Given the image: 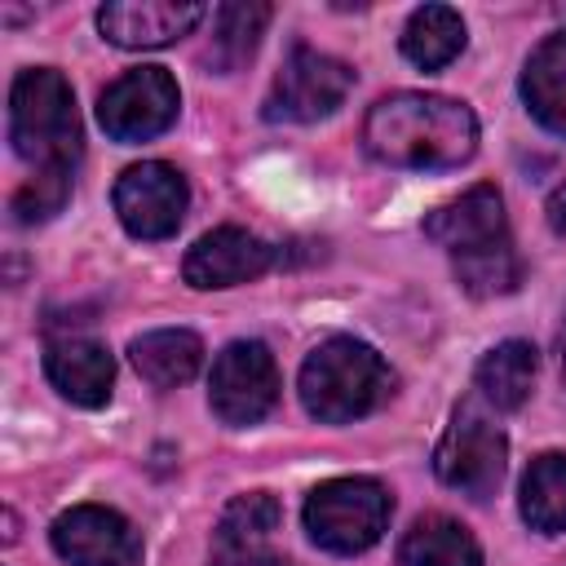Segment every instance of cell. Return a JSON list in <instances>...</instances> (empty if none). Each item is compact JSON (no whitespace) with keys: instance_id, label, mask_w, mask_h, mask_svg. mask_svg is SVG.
I'll return each mask as SVG.
<instances>
[{"instance_id":"13","label":"cell","mask_w":566,"mask_h":566,"mask_svg":"<svg viewBox=\"0 0 566 566\" xmlns=\"http://www.w3.org/2000/svg\"><path fill=\"white\" fill-rule=\"evenodd\" d=\"M195 0H111L97 9V31L115 49H164L203 22Z\"/></svg>"},{"instance_id":"6","label":"cell","mask_w":566,"mask_h":566,"mask_svg":"<svg viewBox=\"0 0 566 566\" xmlns=\"http://www.w3.org/2000/svg\"><path fill=\"white\" fill-rule=\"evenodd\" d=\"M509 464V442L504 429L482 411L478 398H464L433 451V473L451 491L469 500H491Z\"/></svg>"},{"instance_id":"3","label":"cell","mask_w":566,"mask_h":566,"mask_svg":"<svg viewBox=\"0 0 566 566\" xmlns=\"http://www.w3.org/2000/svg\"><path fill=\"white\" fill-rule=\"evenodd\" d=\"M296 389H301V402L314 420L349 424V420H363L389 402L394 371L367 340L332 336V340L310 349V358L301 363Z\"/></svg>"},{"instance_id":"7","label":"cell","mask_w":566,"mask_h":566,"mask_svg":"<svg viewBox=\"0 0 566 566\" xmlns=\"http://www.w3.org/2000/svg\"><path fill=\"white\" fill-rule=\"evenodd\" d=\"M208 402L217 411L221 424H256L274 411L279 402V367L274 354L261 340H230L217 363H212V380H208Z\"/></svg>"},{"instance_id":"20","label":"cell","mask_w":566,"mask_h":566,"mask_svg":"<svg viewBox=\"0 0 566 566\" xmlns=\"http://www.w3.org/2000/svg\"><path fill=\"white\" fill-rule=\"evenodd\" d=\"M522 517L539 535L566 531V455L562 451H544L531 460L522 478Z\"/></svg>"},{"instance_id":"1","label":"cell","mask_w":566,"mask_h":566,"mask_svg":"<svg viewBox=\"0 0 566 566\" xmlns=\"http://www.w3.org/2000/svg\"><path fill=\"white\" fill-rule=\"evenodd\" d=\"M363 146L385 168L442 172L478 150V119L464 102L442 93H389L363 119Z\"/></svg>"},{"instance_id":"18","label":"cell","mask_w":566,"mask_h":566,"mask_svg":"<svg viewBox=\"0 0 566 566\" xmlns=\"http://www.w3.org/2000/svg\"><path fill=\"white\" fill-rule=\"evenodd\" d=\"M535 371H539V358L531 340H500L495 349L482 354L473 385H478V398L491 402L495 411H517L531 398Z\"/></svg>"},{"instance_id":"21","label":"cell","mask_w":566,"mask_h":566,"mask_svg":"<svg viewBox=\"0 0 566 566\" xmlns=\"http://www.w3.org/2000/svg\"><path fill=\"white\" fill-rule=\"evenodd\" d=\"M265 22H270V4H256V0L221 4L217 22H212V40H208V62L217 71H239L256 53V44L265 35Z\"/></svg>"},{"instance_id":"26","label":"cell","mask_w":566,"mask_h":566,"mask_svg":"<svg viewBox=\"0 0 566 566\" xmlns=\"http://www.w3.org/2000/svg\"><path fill=\"white\" fill-rule=\"evenodd\" d=\"M562 376H566V349H562Z\"/></svg>"},{"instance_id":"25","label":"cell","mask_w":566,"mask_h":566,"mask_svg":"<svg viewBox=\"0 0 566 566\" xmlns=\"http://www.w3.org/2000/svg\"><path fill=\"white\" fill-rule=\"evenodd\" d=\"M548 226H553L557 234H566V186H557L553 199H548Z\"/></svg>"},{"instance_id":"11","label":"cell","mask_w":566,"mask_h":566,"mask_svg":"<svg viewBox=\"0 0 566 566\" xmlns=\"http://www.w3.org/2000/svg\"><path fill=\"white\" fill-rule=\"evenodd\" d=\"M53 553L66 566H137L142 535L137 526L106 504H75L49 526Z\"/></svg>"},{"instance_id":"15","label":"cell","mask_w":566,"mask_h":566,"mask_svg":"<svg viewBox=\"0 0 566 566\" xmlns=\"http://www.w3.org/2000/svg\"><path fill=\"white\" fill-rule=\"evenodd\" d=\"M526 111L557 137H566V31L544 35L522 66Z\"/></svg>"},{"instance_id":"16","label":"cell","mask_w":566,"mask_h":566,"mask_svg":"<svg viewBox=\"0 0 566 566\" xmlns=\"http://www.w3.org/2000/svg\"><path fill=\"white\" fill-rule=\"evenodd\" d=\"M402 566H482V544L473 531L447 513H424L398 544Z\"/></svg>"},{"instance_id":"4","label":"cell","mask_w":566,"mask_h":566,"mask_svg":"<svg viewBox=\"0 0 566 566\" xmlns=\"http://www.w3.org/2000/svg\"><path fill=\"white\" fill-rule=\"evenodd\" d=\"M9 142L35 172H71L80 164V115L62 71L31 66L9 88Z\"/></svg>"},{"instance_id":"19","label":"cell","mask_w":566,"mask_h":566,"mask_svg":"<svg viewBox=\"0 0 566 566\" xmlns=\"http://www.w3.org/2000/svg\"><path fill=\"white\" fill-rule=\"evenodd\" d=\"M464 49V18L451 4H420L402 27V57L420 71H442Z\"/></svg>"},{"instance_id":"24","label":"cell","mask_w":566,"mask_h":566,"mask_svg":"<svg viewBox=\"0 0 566 566\" xmlns=\"http://www.w3.org/2000/svg\"><path fill=\"white\" fill-rule=\"evenodd\" d=\"M212 566H292L287 557H274L265 548H217Z\"/></svg>"},{"instance_id":"2","label":"cell","mask_w":566,"mask_h":566,"mask_svg":"<svg viewBox=\"0 0 566 566\" xmlns=\"http://www.w3.org/2000/svg\"><path fill=\"white\" fill-rule=\"evenodd\" d=\"M424 234L451 256L455 283L469 296H509L522 283V261L495 186H469L460 199L433 208Z\"/></svg>"},{"instance_id":"8","label":"cell","mask_w":566,"mask_h":566,"mask_svg":"<svg viewBox=\"0 0 566 566\" xmlns=\"http://www.w3.org/2000/svg\"><path fill=\"white\" fill-rule=\"evenodd\" d=\"M354 88V71L340 57H327L310 44H292L283 57V71L274 75L265 115L270 119H292V124H314L327 119Z\"/></svg>"},{"instance_id":"10","label":"cell","mask_w":566,"mask_h":566,"mask_svg":"<svg viewBox=\"0 0 566 566\" xmlns=\"http://www.w3.org/2000/svg\"><path fill=\"white\" fill-rule=\"evenodd\" d=\"M186 177L164 159H142L115 181V212L133 239H168L186 217Z\"/></svg>"},{"instance_id":"23","label":"cell","mask_w":566,"mask_h":566,"mask_svg":"<svg viewBox=\"0 0 566 566\" xmlns=\"http://www.w3.org/2000/svg\"><path fill=\"white\" fill-rule=\"evenodd\" d=\"M71 172H35L31 181H22L18 190H13V217L22 221V226H31V221H49L53 212H62V203L71 199Z\"/></svg>"},{"instance_id":"5","label":"cell","mask_w":566,"mask_h":566,"mask_svg":"<svg viewBox=\"0 0 566 566\" xmlns=\"http://www.w3.org/2000/svg\"><path fill=\"white\" fill-rule=\"evenodd\" d=\"M394 500L376 478H332L305 500V531L327 553H363L389 526Z\"/></svg>"},{"instance_id":"22","label":"cell","mask_w":566,"mask_h":566,"mask_svg":"<svg viewBox=\"0 0 566 566\" xmlns=\"http://www.w3.org/2000/svg\"><path fill=\"white\" fill-rule=\"evenodd\" d=\"M279 526V500L270 491L234 495L217 522V548H261V539Z\"/></svg>"},{"instance_id":"14","label":"cell","mask_w":566,"mask_h":566,"mask_svg":"<svg viewBox=\"0 0 566 566\" xmlns=\"http://www.w3.org/2000/svg\"><path fill=\"white\" fill-rule=\"evenodd\" d=\"M44 376L49 385L75 402V407H106L115 385V358L102 340L88 336H62L44 349Z\"/></svg>"},{"instance_id":"12","label":"cell","mask_w":566,"mask_h":566,"mask_svg":"<svg viewBox=\"0 0 566 566\" xmlns=\"http://www.w3.org/2000/svg\"><path fill=\"white\" fill-rule=\"evenodd\" d=\"M274 248L239 226H217L208 234H199L181 261V279L199 292H212V287H239V283H252L261 279L270 265H274Z\"/></svg>"},{"instance_id":"9","label":"cell","mask_w":566,"mask_h":566,"mask_svg":"<svg viewBox=\"0 0 566 566\" xmlns=\"http://www.w3.org/2000/svg\"><path fill=\"white\" fill-rule=\"evenodd\" d=\"M177 106H181L177 80L164 66H137L102 88L97 119L115 142H150L177 119Z\"/></svg>"},{"instance_id":"17","label":"cell","mask_w":566,"mask_h":566,"mask_svg":"<svg viewBox=\"0 0 566 566\" xmlns=\"http://www.w3.org/2000/svg\"><path fill=\"white\" fill-rule=\"evenodd\" d=\"M133 354V367L142 380H150L155 389H177L186 385L199 367H203V340L186 327H159V332H146L128 345Z\"/></svg>"}]
</instances>
